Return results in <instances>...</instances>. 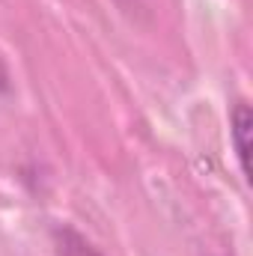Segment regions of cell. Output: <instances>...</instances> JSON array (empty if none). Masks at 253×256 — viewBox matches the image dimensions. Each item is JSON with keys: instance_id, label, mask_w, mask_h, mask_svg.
I'll list each match as a JSON object with an SVG mask.
<instances>
[{"instance_id": "2", "label": "cell", "mask_w": 253, "mask_h": 256, "mask_svg": "<svg viewBox=\"0 0 253 256\" xmlns=\"http://www.w3.org/2000/svg\"><path fill=\"white\" fill-rule=\"evenodd\" d=\"M51 242H54V256H104L74 226H54Z\"/></svg>"}, {"instance_id": "1", "label": "cell", "mask_w": 253, "mask_h": 256, "mask_svg": "<svg viewBox=\"0 0 253 256\" xmlns=\"http://www.w3.org/2000/svg\"><path fill=\"white\" fill-rule=\"evenodd\" d=\"M250 131H253V114L244 102H238L230 114V140L242 167L244 182H250Z\"/></svg>"}, {"instance_id": "3", "label": "cell", "mask_w": 253, "mask_h": 256, "mask_svg": "<svg viewBox=\"0 0 253 256\" xmlns=\"http://www.w3.org/2000/svg\"><path fill=\"white\" fill-rule=\"evenodd\" d=\"M12 92V80H9V68L3 63V54H0V96Z\"/></svg>"}]
</instances>
